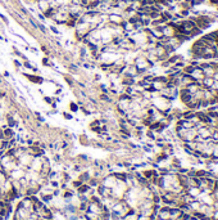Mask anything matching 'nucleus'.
Listing matches in <instances>:
<instances>
[{
    "instance_id": "obj_9",
    "label": "nucleus",
    "mask_w": 218,
    "mask_h": 220,
    "mask_svg": "<svg viewBox=\"0 0 218 220\" xmlns=\"http://www.w3.org/2000/svg\"><path fill=\"white\" fill-rule=\"evenodd\" d=\"M100 99L102 101H104V102H108V103H112V98L110 97H108V94H100Z\"/></svg>"
},
{
    "instance_id": "obj_5",
    "label": "nucleus",
    "mask_w": 218,
    "mask_h": 220,
    "mask_svg": "<svg viewBox=\"0 0 218 220\" xmlns=\"http://www.w3.org/2000/svg\"><path fill=\"white\" fill-rule=\"evenodd\" d=\"M3 133H4L5 139H12V138L14 136V131L12 130V128H5V129H3Z\"/></svg>"
},
{
    "instance_id": "obj_1",
    "label": "nucleus",
    "mask_w": 218,
    "mask_h": 220,
    "mask_svg": "<svg viewBox=\"0 0 218 220\" xmlns=\"http://www.w3.org/2000/svg\"><path fill=\"white\" fill-rule=\"evenodd\" d=\"M190 76L192 77V80L194 81H202V80L205 77L204 76V72H203V70L200 68V67H194V70L190 72Z\"/></svg>"
},
{
    "instance_id": "obj_8",
    "label": "nucleus",
    "mask_w": 218,
    "mask_h": 220,
    "mask_svg": "<svg viewBox=\"0 0 218 220\" xmlns=\"http://www.w3.org/2000/svg\"><path fill=\"white\" fill-rule=\"evenodd\" d=\"M89 189H90V187H89V185H86V184H81L80 187H78V192H80L81 194H82V193H86Z\"/></svg>"
},
{
    "instance_id": "obj_34",
    "label": "nucleus",
    "mask_w": 218,
    "mask_h": 220,
    "mask_svg": "<svg viewBox=\"0 0 218 220\" xmlns=\"http://www.w3.org/2000/svg\"><path fill=\"white\" fill-rule=\"evenodd\" d=\"M4 95H5V93H4V91H2V90H0V98H3Z\"/></svg>"
},
{
    "instance_id": "obj_13",
    "label": "nucleus",
    "mask_w": 218,
    "mask_h": 220,
    "mask_svg": "<svg viewBox=\"0 0 218 220\" xmlns=\"http://www.w3.org/2000/svg\"><path fill=\"white\" fill-rule=\"evenodd\" d=\"M89 179H90V178H89V174H87V172H85V174H82V175L80 176V180H81V182H86V180H89Z\"/></svg>"
},
{
    "instance_id": "obj_33",
    "label": "nucleus",
    "mask_w": 218,
    "mask_h": 220,
    "mask_svg": "<svg viewBox=\"0 0 218 220\" xmlns=\"http://www.w3.org/2000/svg\"><path fill=\"white\" fill-rule=\"evenodd\" d=\"M62 148H67V142H63L62 143Z\"/></svg>"
},
{
    "instance_id": "obj_32",
    "label": "nucleus",
    "mask_w": 218,
    "mask_h": 220,
    "mask_svg": "<svg viewBox=\"0 0 218 220\" xmlns=\"http://www.w3.org/2000/svg\"><path fill=\"white\" fill-rule=\"evenodd\" d=\"M4 77H9V72L8 71H4Z\"/></svg>"
},
{
    "instance_id": "obj_35",
    "label": "nucleus",
    "mask_w": 218,
    "mask_h": 220,
    "mask_svg": "<svg viewBox=\"0 0 218 220\" xmlns=\"http://www.w3.org/2000/svg\"><path fill=\"white\" fill-rule=\"evenodd\" d=\"M84 67H85V68H90V65H89V63H84Z\"/></svg>"
},
{
    "instance_id": "obj_22",
    "label": "nucleus",
    "mask_w": 218,
    "mask_h": 220,
    "mask_svg": "<svg viewBox=\"0 0 218 220\" xmlns=\"http://www.w3.org/2000/svg\"><path fill=\"white\" fill-rule=\"evenodd\" d=\"M37 17H38V19H40V21H43V22L46 19V18H45V15H44V14H41V13H38V14H37Z\"/></svg>"
},
{
    "instance_id": "obj_20",
    "label": "nucleus",
    "mask_w": 218,
    "mask_h": 220,
    "mask_svg": "<svg viewBox=\"0 0 218 220\" xmlns=\"http://www.w3.org/2000/svg\"><path fill=\"white\" fill-rule=\"evenodd\" d=\"M210 89H213V90H217L218 91V81H215V80H214V81H213V85H212V88Z\"/></svg>"
},
{
    "instance_id": "obj_29",
    "label": "nucleus",
    "mask_w": 218,
    "mask_h": 220,
    "mask_svg": "<svg viewBox=\"0 0 218 220\" xmlns=\"http://www.w3.org/2000/svg\"><path fill=\"white\" fill-rule=\"evenodd\" d=\"M81 184H82V182H81V180H80V182H74V183H73V185H74V187H80Z\"/></svg>"
},
{
    "instance_id": "obj_14",
    "label": "nucleus",
    "mask_w": 218,
    "mask_h": 220,
    "mask_svg": "<svg viewBox=\"0 0 218 220\" xmlns=\"http://www.w3.org/2000/svg\"><path fill=\"white\" fill-rule=\"evenodd\" d=\"M63 117H64L66 120H72V118H73V116H72L71 113H68V112H63Z\"/></svg>"
},
{
    "instance_id": "obj_3",
    "label": "nucleus",
    "mask_w": 218,
    "mask_h": 220,
    "mask_svg": "<svg viewBox=\"0 0 218 220\" xmlns=\"http://www.w3.org/2000/svg\"><path fill=\"white\" fill-rule=\"evenodd\" d=\"M28 80H30V81H32V83H35V84H41L43 81H44V78L41 77V76H38V75H28V73H23Z\"/></svg>"
},
{
    "instance_id": "obj_16",
    "label": "nucleus",
    "mask_w": 218,
    "mask_h": 220,
    "mask_svg": "<svg viewBox=\"0 0 218 220\" xmlns=\"http://www.w3.org/2000/svg\"><path fill=\"white\" fill-rule=\"evenodd\" d=\"M22 66H25V67H26V68H28V70H32V67H33V66H32V65H31L28 61H25V63H23Z\"/></svg>"
},
{
    "instance_id": "obj_12",
    "label": "nucleus",
    "mask_w": 218,
    "mask_h": 220,
    "mask_svg": "<svg viewBox=\"0 0 218 220\" xmlns=\"http://www.w3.org/2000/svg\"><path fill=\"white\" fill-rule=\"evenodd\" d=\"M86 219L87 220H96L97 216L95 214H91V212H86Z\"/></svg>"
},
{
    "instance_id": "obj_19",
    "label": "nucleus",
    "mask_w": 218,
    "mask_h": 220,
    "mask_svg": "<svg viewBox=\"0 0 218 220\" xmlns=\"http://www.w3.org/2000/svg\"><path fill=\"white\" fill-rule=\"evenodd\" d=\"M50 31H51V32H54L55 35H58V34H61V32H59V30H58L56 27H54V26H50Z\"/></svg>"
},
{
    "instance_id": "obj_24",
    "label": "nucleus",
    "mask_w": 218,
    "mask_h": 220,
    "mask_svg": "<svg viewBox=\"0 0 218 220\" xmlns=\"http://www.w3.org/2000/svg\"><path fill=\"white\" fill-rule=\"evenodd\" d=\"M213 80H215V81H218V71H214V73H213Z\"/></svg>"
},
{
    "instance_id": "obj_4",
    "label": "nucleus",
    "mask_w": 218,
    "mask_h": 220,
    "mask_svg": "<svg viewBox=\"0 0 218 220\" xmlns=\"http://www.w3.org/2000/svg\"><path fill=\"white\" fill-rule=\"evenodd\" d=\"M135 84H136V81L133 77H125L122 80V85H125V86H135Z\"/></svg>"
},
{
    "instance_id": "obj_26",
    "label": "nucleus",
    "mask_w": 218,
    "mask_h": 220,
    "mask_svg": "<svg viewBox=\"0 0 218 220\" xmlns=\"http://www.w3.org/2000/svg\"><path fill=\"white\" fill-rule=\"evenodd\" d=\"M14 65H15V67H21L22 66V63L18 61V59H14Z\"/></svg>"
},
{
    "instance_id": "obj_11",
    "label": "nucleus",
    "mask_w": 218,
    "mask_h": 220,
    "mask_svg": "<svg viewBox=\"0 0 218 220\" xmlns=\"http://www.w3.org/2000/svg\"><path fill=\"white\" fill-rule=\"evenodd\" d=\"M69 109H71L72 112H77L78 109H80V107H78L76 103H73V102H72V103L69 104Z\"/></svg>"
},
{
    "instance_id": "obj_30",
    "label": "nucleus",
    "mask_w": 218,
    "mask_h": 220,
    "mask_svg": "<svg viewBox=\"0 0 218 220\" xmlns=\"http://www.w3.org/2000/svg\"><path fill=\"white\" fill-rule=\"evenodd\" d=\"M100 78H102V76H100V75H96V76H95V80H96V81H99Z\"/></svg>"
},
{
    "instance_id": "obj_27",
    "label": "nucleus",
    "mask_w": 218,
    "mask_h": 220,
    "mask_svg": "<svg viewBox=\"0 0 218 220\" xmlns=\"http://www.w3.org/2000/svg\"><path fill=\"white\" fill-rule=\"evenodd\" d=\"M66 81H67V83H68L71 86H73V81H72V80H71L69 77H66Z\"/></svg>"
},
{
    "instance_id": "obj_36",
    "label": "nucleus",
    "mask_w": 218,
    "mask_h": 220,
    "mask_svg": "<svg viewBox=\"0 0 218 220\" xmlns=\"http://www.w3.org/2000/svg\"><path fill=\"white\" fill-rule=\"evenodd\" d=\"M51 185H53V187H58V183H56V182H51Z\"/></svg>"
},
{
    "instance_id": "obj_38",
    "label": "nucleus",
    "mask_w": 218,
    "mask_h": 220,
    "mask_svg": "<svg viewBox=\"0 0 218 220\" xmlns=\"http://www.w3.org/2000/svg\"><path fill=\"white\" fill-rule=\"evenodd\" d=\"M0 40H4V37H3L2 35H0Z\"/></svg>"
},
{
    "instance_id": "obj_6",
    "label": "nucleus",
    "mask_w": 218,
    "mask_h": 220,
    "mask_svg": "<svg viewBox=\"0 0 218 220\" xmlns=\"http://www.w3.org/2000/svg\"><path fill=\"white\" fill-rule=\"evenodd\" d=\"M38 9H40V10H43V13L50 7L49 5V2H44V0H38Z\"/></svg>"
},
{
    "instance_id": "obj_17",
    "label": "nucleus",
    "mask_w": 218,
    "mask_h": 220,
    "mask_svg": "<svg viewBox=\"0 0 218 220\" xmlns=\"http://www.w3.org/2000/svg\"><path fill=\"white\" fill-rule=\"evenodd\" d=\"M43 63H44V66H53V63L49 62V58H44L43 59Z\"/></svg>"
},
{
    "instance_id": "obj_31",
    "label": "nucleus",
    "mask_w": 218,
    "mask_h": 220,
    "mask_svg": "<svg viewBox=\"0 0 218 220\" xmlns=\"http://www.w3.org/2000/svg\"><path fill=\"white\" fill-rule=\"evenodd\" d=\"M30 50L33 52V53H37V49H36V48H30Z\"/></svg>"
},
{
    "instance_id": "obj_28",
    "label": "nucleus",
    "mask_w": 218,
    "mask_h": 220,
    "mask_svg": "<svg viewBox=\"0 0 218 220\" xmlns=\"http://www.w3.org/2000/svg\"><path fill=\"white\" fill-rule=\"evenodd\" d=\"M3 139H5V136H4V133H3V130L0 129V140H3Z\"/></svg>"
},
{
    "instance_id": "obj_15",
    "label": "nucleus",
    "mask_w": 218,
    "mask_h": 220,
    "mask_svg": "<svg viewBox=\"0 0 218 220\" xmlns=\"http://www.w3.org/2000/svg\"><path fill=\"white\" fill-rule=\"evenodd\" d=\"M51 198H53V196H51V194H48V196H43V201H45V202H49Z\"/></svg>"
},
{
    "instance_id": "obj_2",
    "label": "nucleus",
    "mask_w": 218,
    "mask_h": 220,
    "mask_svg": "<svg viewBox=\"0 0 218 220\" xmlns=\"http://www.w3.org/2000/svg\"><path fill=\"white\" fill-rule=\"evenodd\" d=\"M186 193L190 197H192L194 199H196L197 197H199V194L202 193V189L199 187H189V188H186Z\"/></svg>"
},
{
    "instance_id": "obj_18",
    "label": "nucleus",
    "mask_w": 218,
    "mask_h": 220,
    "mask_svg": "<svg viewBox=\"0 0 218 220\" xmlns=\"http://www.w3.org/2000/svg\"><path fill=\"white\" fill-rule=\"evenodd\" d=\"M44 101H45L46 103H49V104H51V103H53V99H51L50 97H48V95H45V97H44Z\"/></svg>"
},
{
    "instance_id": "obj_23",
    "label": "nucleus",
    "mask_w": 218,
    "mask_h": 220,
    "mask_svg": "<svg viewBox=\"0 0 218 220\" xmlns=\"http://www.w3.org/2000/svg\"><path fill=\"white\" fill-rule=\"evenodd\" d=\"M69 68H71V70H73V71H78V67H77L76 65H73V63H71V65H69Z\"/></svg>"
},
{
    "instance_id": "obj_21",
    "label": "nucleus",
    "mask_w": 218,
    "mask_h": 220,
    "mask_svg": "<svg viewBox=\"0 0 218 220\" xmlns=\"http://www.w3.org/2000/svg\"><path fill=\"white\" fill-rule=\"evenodd\" d=\"M0 18H2L3 21H4V23H5V25H8V23H9V21H8V18H7V17L4 15V14H2V13H0Z\"/></svg>"
},
{
    "instance_id": "obj_39",
    "label": "nucleus",
    "mask_w": 218,
    "mask_h": 220,
    "mask_svg": "<svg viewBox=\"0 0 218 220\" xmlns=\"http://www.w3.org/2000/svg\"><path fill=\"white\" fill-rule=\"evenodd\" d=\"M31 2H38V0H31Z\"/></svg>"
},
{
    "instance_id": "obj_7",
    "label": "nucleus",
    "mask_w": 218,
    "mask_h": 220,
    "mask_svg": "<svg viewBox=\"0 0 218 220\" xmlns=\"http://www.w3.org/2000/svg\"><path fill=\"white\" fill-rule=\"evenodd\" d=\"M7 121H8V128H13V126H17V125H18V122L14 121L13 116H10V115L7 116Z\"/></svg>"
},
{
    "instance_id": "obj_10",
    "label": "nucleus",
    "mask_w": 218,
    "mask_h": 220,
    "mask_svg": "<svg viewBox=\"0 0 218 220\" xmlns=\"http://www.w3.org/2000/svg\"><path fill=\"white\" fill-rule=\"evenodd\" d=\"M37 28H38V30H40V31L43 32V34H46V32H48V30H46V27H45V26H44L43 23H40V22H37Z\"/></svg>"
},
{
    "instance_id": "obj_37",
    "label": "nucleus",
    "mask_w": 218,
    "mask_h": 220,
    "mask_svg": "<svg viewBox=\"0 0 218 220\" xmlns=\"http://www.w3.org/2000/svg\"><path fill=\"white\" fill-rule=\"evenodd\" d=\"M27 143H28V144H33V140H32V139H28Z\"/></svg>"
},
{
    "instance_id": "obj_25",
    "label": "nucleus",
    "mask_w": 218,
    "mask_h": 220,
    "mask_svg": "<svg viewBox=\"0 0 218 220\" xmlns=\"http://www.w3.org/2000/svg\"><path fill=\"white\" fill-rule=\"evenodd\" d=\"M80 52H81V57H85V55H86V49H85L84 46L80 49Z\"/></svg>"
}]
</instances>
